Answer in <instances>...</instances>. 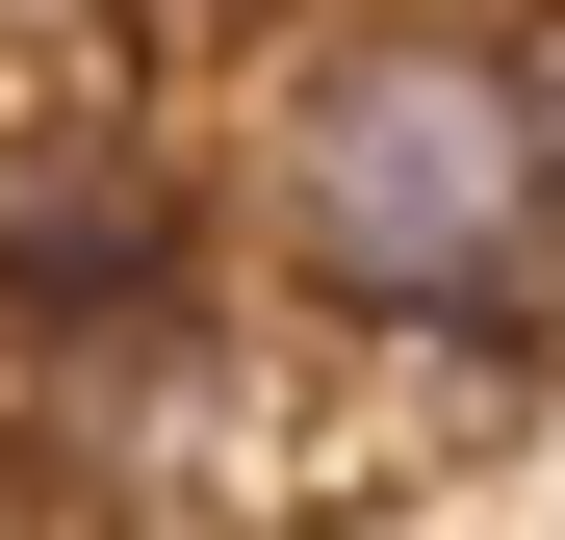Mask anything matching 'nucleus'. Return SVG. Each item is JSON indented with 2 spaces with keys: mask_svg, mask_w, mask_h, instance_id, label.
<instances>
[{
  "mask_svg": "<svg viewBox=\"0 0 565 540\" xmlns=\"http://www.w3.org/2000/svg\"><path fill=\"white\" fill-rule=\"evenodd\" d=\"M540 257H565V52H540Z\"/></svg>",
  "mask_w": 565,
  "mask_h": 540,
  "instance_id": "nucleus-3",
  "label": "nucleus"
},
{
  "mask_svg": "<svg viewBox=\"0 0 565 540\" xmlns=\"http://www.w3.org/2000/svg\"><path fill=\"white\" fill-rule=\"evenodd\" d=\"M257 232L360 335H489L540 284V52H437V27L309 52L257 129Z\"/></svg>",
  "mask_w": 565,
  "mask_h": 540,
  "instance_id": "nucleus-1",
  "label": "nucleus"
},
{
  "mask_svg": "<svg viewBox=\"0 0 565 540\" xmlns=\"http://www.w3.org/2000/svg\"><path fill=\"white\" fill-rule=\"evenodd\" d=\"M0 309L154 335L180 309V155L154 129H0Z\"/></svg>",
  "mask_w": 565,
  "mask_h": 540,
  "instance_id": "nucleus-2",
  "label": "nucleus"
}]
</instances>
